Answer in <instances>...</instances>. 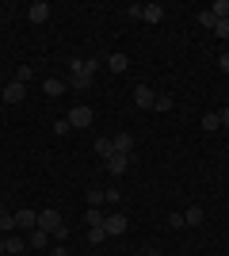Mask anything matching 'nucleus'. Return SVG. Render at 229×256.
Wrapping results in <instances>:
<instances>
[{
    "label": "nucleus",
    "mask_w": 229,
    "mask_h": 256,
    "mask_svg": "<svg viewBox=\"0 0 229 256\" xmlns=\"http://www.w3.org/2000/svg\"><path fill=\"white\" fill-rule=\"evenodd\" d=\"M46 241H50V234H42V230H31V248H46Z\"/></svg>",
    "instance_id": "6ab92c4d"
},
{
    "label": "nucleus",
    "mask_w": 229,
    "mask_h": 256,
    "mask_svg": "<svg viewBox=\"0 0 229 256\" xmlns=\"http://www.w3.org/2000/svg\"><path fill=\"white\" fill-rule=\"evenodd\" d=\"M111 153H115V146H111V138H96V157H103V160H107Z\"/></svg>",
    "instance_id": "dca6fc26"
},
{
    "label": "nucleus",
    "mask_w": 229,
    "mask_h": 256,
    "mask_svg": "<svg viewBox=\"0 0 229 256\" xmlns=\"http://www.w3.org/2000/svg\"><path fill=\"white\" fill-rule=\"evenodd\" d=\"M107 69H111V73H126V69H130V58H126V54H111Z\"/></svg>",
    "instance_id": "9b49d317"
},
{
    "label": "nucleus",
    "mask_w": 229,
    "mask_h": 256,
    "mask_svg": "<svg viewBox=\"0 0 229 256\" xmlns=\"http://www.w3.org/2000/svg\"><path fill=\"white\" fill-rule=\"evenodd\" d=\"M27 20L31 23H46L50 20V4H46V0H34L31 8H27Z\"/></svg>",
    "instance_id": "423d86ee"
},
{
    "label": "nucleus",
    "mask_w": 229,
    "mask_h": 256,
    "mask_svg": "<svg viewBox=\"0 0 229 256\" xmlns=\"http://www.w3.org/2000/svg\"><path fill=\"white\" fill-rule=\"evenodd\" d=\"M203 130H207V134L222 130V118H218V111H207V115H203Z\"/></svg>",
    "instance_id": "4468645a"
},
{
    "label": "nucleus",
    "mask_w": 229,
    "mask_h": 256,
    "mask_svg": "<svg viewBox=\"0 0 229 256\" xmlns=\"http://www.w3.org/2000/svg\"><path fill=\"white\" fill-rule=\"evenodd\" d=\"M38 230H42V234H54L57 241H65V234H69V226L61 222V214H57L54 206H50V210H38Z\"/></svg>",
    "instance_id": "f257e3e1"
},
{
    "label": "nucleus",
    "mask_w": 229,
    "mask_h": 256,
    "mask_svg": "<svg viewBox=\"0 0 229 256\" xmlns=\"http://www.w3.org/2000/svg\"><path fill=\"white\" fill-rule=\"evenodd\" d=\"M134 104H138V107L145 111V107H153V104H157V92H153V88H145V84H138V88H134Z\"/></svg>",
    "instance_id": "1a4fd4ad"
},
{
    "label": "nucleus",
    "mask_w": 229,
    "mask_h": 256,
    "mask_svg": "<svg viewBox=\"0 0 229 256\" xmlns=\"http://www.w3.org/2000/svg\"><path fill=\"white\" fill-rule=\"evenodd\" d=\"M54 256H73V252H69L65 245H57V248H54Z\"/></svg>",
    "instance_id": "2f4dec72"
},
{
    "label": "nucleus",
    "mask_w": 229,
    "mask_h": 256,
    "mask_svg": "<svg viewBox=\"0 0 229 256\" xmlns=\"http://www.w3.org/2000/svg\"><path fill=\"white\" fill-rule=\"evenodd\" d=\"M210 12H214V20H229V0H214Z\"/></svg>",
    "instance_id": "f3484780"
},
{
    "label": "nucleus",
    "mask_w": 229,
    "mask_h": 256,
    "mask_svg": "<svg viewBox=\"0 0 229 256\" xmlns=\"http://www.w3.org/2000/svg\"><path fill=\"white\" fill-rule=\"evenodd\" d=\"M31 76H34V69H31V65H19V73H15V80H19V84H27Z\"/></svg>",
    "instance_id": "b1692460"
},
{
    "label": "nucleus",
    "mask_w": 229,
    "mask_h": 256,
    "mask_svg": "<svg viewBox=\"0 0 229 256\" xmlns=\"http://www.w3.org/2000/svg\"><path fill=\"white\" fill-rule=\"evenodd\" d=\"M4 252H8V248H4V237H0V256H4Z\"/></svg>",
    "instance_id": "473e14b6"
},
{
    "label": "nucleus",
    "mask_w": 229,
    "mask_h": 256,
    "mask_svg": "<svg viewBox=\"0 0 229 256\" xmlns=\"http://www.w3.org/2000/svg\"><path fill=\"white\" fill-rule=\"evenodd\" d=\"M84 199H88V206H103V203H107V199H103V192H88Z\"/></svg>",
    "instance_id": "393cba45"
},
{
    "label": "nucleus",
    "mask_w": 229,
    "mask_h": 256,
    "mask_svg": "<svg viewBox=\"0 0 229 256\" xmlns=\"http://www.w3.org/2000/svg\"><path fill=\"white\" fill-rule=\"evenodd\" d=\"M103 199H107V203L115 206V203H119V199H122V192H119V188H111V192H103Z\"/></svg>",
    "instance_id": "bb28decb"
},
{
    "label": "nucleus",
    "mask_w": 229,
    "mask_h": 256,
    "mask_svg": "<svg viewBox=\"0 0 229 256\" xmlns=\"http://www.w3.org/2000/svg\"><path fill=\"white\" fill-rule=\"evenodd\" d=\"M88 241H92V245H103V241H107V230H103V226H92V230H88Z\"/></svg>",
    "instance_id": "a211bd4d"
},
{
    "label": "nucleus",
    "mask_w": 229,
    "mask_h": 256,
    "mask_svg": "<svg viewBox=\"0 0 229 256\" xmlns=\"http://www.w3.org/2000/svg\"><path fill=\"white\" fill-rule=\"evenodd\" d=\"M103 230H107V237H122L126 230H130V218L119 214V210H111L107 218H103Z\"/></svg>",
    "instance_id": "7ed1b4c3"
},
{
    "label": "nucleus",
    "mask_w": 229,
    "mask_h": 256,
    "mask_svg": "<svg viewBox=\"0 0 229 256\" xmlns=\"http://www.w3.org/2000/svg\"><path fill=\"white\" fill-rule=\"evenodd\" d=\"M15 226L19 230H38V210H27V206L15 210Z\"/></svg>",
    "instance_id": "6e6552de"
},
{
    "label": "nucleus",
    "mask_w": 229,
    "mask_h": 256,
    "mask_svg": "<svg viewBox=\"0 0 229 256\" xmlns=\"http://www.w3.org/2000/svg\"><path fill=\"white\" fill-rule=\"evenodd\" d=\"M130 256H145V252H130Z\"/></svg>",
    "instance_id": "f704fd0d"
},
{
    "label": "nucleus",
    "mask_w": 229,
    "mask_h": 256,
    "mask_svg": "<svg viewBox=\"0 0 229 256\" xmlns=\"http://www.w3.org/2000/svg\"><path fill=\"white\" fill-rule=\"evenodd\" d=\"M0 230H15V214L0 206Z\"/></svg>",
    "instance_id": "aec40b11"
},
{
    "label": "nucleus",
    "mask_w": 229,
    "mask_h": 256,
    "mask_svg": "<svg viewBox=\"0 0 229 256\" xmlns=\"http://www.w3.org/2000/svg\"><path fill=\"white\" fill-rule=\"evenodd\" d=\"M172 96H157V104H153V111H172Z\"/></svg>",
    "instance_id": "5701e85b"
},
{
    "label": "nucleus",
    "mask_w": 229,
    "mask_h": 256,
    "mask_svg": "<svg viewBox=\"0 0 229 256\" xmlns=\"http://www.w3.org/2000/svg\"><path fill=\"white\" fill-rule=\"evenodd\" d=\"M145 256H164V252H145Z\"/></svg>",
    "instance_id": "72a5a7b5"
},
{
    "label": "nucleus",
    "mask_w": 229,
    "mask_h": 256,
    "mask_svg": "<svg viewBox=\"0 0 229 256\" xmlns=\"http://www.w3.org/2000/svg\"><path fill=\"white\" fill-rule=\"evenodd\" d=\"M126 12H130L134 20H145V23H161L164 20V8H161V4H130Z\"/></svg>",
    "instance_id": "f03ea898"
},
{
    "label": "nucleus",
    "mask_w": 229,
    "mask_h": 256,
    "mask_svg": "<svg viewBox=\"0 0 229 256\" xmlns=\"http://www.w3.org/2000/svg\"><path fill=\"white\" fill-rule=\"evenodd\" d=\"M111 146H115V153H122V157H134V134H115Z\"/></svg>",
    "instance_id": "0eeeda50"
},
{
    "label": "nucleus",
    "mask_w": 229,
    "mask_h": 256,
    "mask_svg": "<svg viewBox=\"0 0 229 256\" xmlns=\"http://www.w3.org/2000/svg\"><path fill=\"white\" fill-rule=\"evenodd\" d=\"M184 226H203V206H187L184 210Z\"/></svg>",
    "instance_id": "2eb2a0df"
},
{
    "label": "nucleus",
    "mask_w": 229,
    "mask_h": 256,
    "mask_svg": "<svg viewBox=\"0 0 229 256\" xmlns=\"http://www.w3.org/2000/svg\"><path fill=\"white\" fill-rule=\"evenodd\" d=\"M130 164H134V157H122V153H111V157H107V164H103V168H107L111 176L119 180V176H122V172H126V168H130Z\"/></svg>",
    "instance_id": "39448f33"
},
{
    "label": "nucleus",
    "mask_w": 229,
    "mask_h": 256,
    "mask_svg": "<svg viewBox=\"0 0 229 256\" xmlns=\"http://www.w3.org/2000/svg\"><path fill=\"white\" fill-rule=\"evenodd\" d=\"M54 134H73V126H69V118H61V122H54Z\"/></svg>",
    "instance_id": "cd10ccee"
},
{
    "label": "nucleus",
    "mask_w": 229,
    "mask_h": 256,
    "mask_svg": "<svg viewBox=\"0 0 229 256\" xmlns=\"http://www.w3.org/2000/svg\"><path fill=\"white\" fill-rule=\"evenodd\" d=\"M218 118H222V126H229V107H222V111H218Z\"/></svg>",
    "instance_id": "c756f323"
},
{
    "label": "nucleus",
    "mask_w": 229,
    "mask_h": 256,
    "mask_svg": "<svg viewBox=\"0 0 229 256\" xmlns=\"http://www.w3.org/2000/svg\"><path fill=\"white\" fill-rule=\"evenodd\" d=\"M4 248H8L11 256H15V252H23V237H8V241H4Z\"/></svg>",
    "instance_id": "4be33fe9"
},
{
    "label": "nucleus",
    "mask_w": 229,
    "mask_h": 256,
    "mask_svg": "<svg viewBox=\"0 0 229 256\" xmlns=\"http://www.w3.org/2000/svg\"><path fill=\"white\" fill-rule=\"evenodd\" d=\"M218 65H222V69L229 73V54H222V58H218Z\"/></svg>",
    "instance_id": "7c9ffc66"
},
{
    "label": "nucleus",
    "mask_w": 229,
    "mask_h": 256,
    "mask_svg": "<svg viewBox=\"0 0 229 256\" xmlns=\"http://www.w3.org/2000/svg\"><path fill=\"white\" fill-rule=\"evenodd\" d=\"M214 34H218V38H229V20H218V23H214Z\"/></svg>",
    "instance_id": "a878e982"
},
{
    "label": "nucleus",
    "mask_w": 229,
    "mask_h": 256,
    "mask_svg": "<svg viewBox=\"0 0 229 256\" xmlns=\"http://www.w3.org/2000/svg\"><path fill=\"white\" fill-rule=\"evenodd\" d=\"M65 88H69V84H65V80H57V76H50V80H42V92H46V96H54V100L61 96Z\"/></svg>",
    "instance_id": "f8f14e48"
},
{
    "label": "nucleus",
    "mask_w": 229,
    "mask_h": 256,
    "mask_svg": "<svg viewBox=\"0 0 229 256\" xmlns=\"http://www.w3.org/2000/svg\"><path fill=\"white\" fill-rule=\"evenodd\" d=\"M103 218H107V214L99 210V206H88V210H84V222H88V230H92V226H103Z\"/></svg>",
    "instance_id": "ddd939ff"
},
{
    "label": "nucleus",
    "mask_w": 229,
    "mask_h": 256,
    "mask_svg": "<svg viewBox=\"0 0 229 256\" xmlns=\"http://www.w3.org/2000/svg\"><path fill=\"white\" fill-rule=\"evenodd\" d=\"M23 96H27V84H19V80H11L4 88V104H23Z\"/></svg>",
    "instance_id": "9d476101"
},
{
    "label": "nucleus",
    "mask_w": 229,
    "mask_h": 256,
    "mask_svg": "<svg viewBox=\"0 0 229 256\" xmlns=\"http://www.w3.org/2000/svg\"><path fill=\"white\" fill-rule=\"evenodd\" d=\"M92 118H96V115H92V107L76 104L73 111H69V126H73V130H88V126H92Z\"/></svg>",
    "instance_id": "20e7f679"
},
{
    "label": "nucleus",
    "mask_w": 229,
    "mask_h": 256,
    "mask_svg": "<svg viewBox=\"0 0 229 256\" xmlns=\"http://www.w3.org/2000/svg\"><path fill=\"white\" fill-rule=\"evenodd\" d=\"M195 20L203 23V27H207V31H214V23H218V20H214V12H210V8H207V12H199Z\"/></svg>",
    "instance_id": "412c9836"
},
{
    "label": "nucleus",
    "mask_w": 229,
    "mask_h": 256,
    "mask_svg": "<svg viewBox=\"0 0 229 256\" xmlns=\"http://www.w3.org/2000/svg\"><path fill=\"white\" fill-rule=\"evenodd\" d=\"M168 226H176V230H184V214H176V210H172V214H168Z\"/></svg>",
    "instance_id": "c85d7f7f"
}]
</instances>
